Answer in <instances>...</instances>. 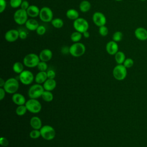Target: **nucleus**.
<instances>
[{"label": "nucleus", "mask_w": 147, "mask_h": 147, "mask_svg": "<svg viewBox=\"0 0 147 147\" xmlns=\"http://www.w3.org/2000/svg\"><path fill=\"white\" fill-rule=\"evenodd\" d=\"M40 61L39 56L33 53L26 55L23 59V64L28 68H34L37 67Z\"/></svg>", "instance_id": "obj_1"}, {"label": "nucleus", "mask_w": 147, "mask_h": 147, "mask_svg": "<svg viewBox=\"0 0 147 147\" xmlns=\"http://www.w3.org/2000/svg\"><path fill=\"white\" fill-rule=\"evenodd\" d=\"M85 52L86 47L82 42H74L69 47V53L74 57H80L84 54Z\"/></svg>", "instance_id": "obj_2"}, {"label": "nucleus", "mask_w": 147, "mask_h": 147, "mask_svg": "<svg viewBox=\"0 0 147 147\" xmlns=\"http://www.w3.org/2000/svg\"><path fill=\"white\" fill-rule=\"evenodd\" d=\"M3 88L7 93L14 94V93H16L19 88L18 81L14 78H9L5 81V83Z\"/></svg>", "instance_id": "obj_3"}, {"label": "nucleus", "mask_w": 147, "mask_h": 147, "mask_svg": "<svg viewBox=\"0 0 147 147\" xmlns=\"http://www.w3.org/2000/svg\"><path fill=\"white\" fill-rule=\"evenodd\" d=\"M41 133V136L45 140L50 141L52 140L56 136V131L55 129L48 125L42 126L40 129Z\"/></svg>", "instance_id": "obj_4"}, {"label": "nucleus", "mask_w": 147, "mask_h": 147, "mask_svg": "<svg viewBox=\"0 0 147 147\" xmlns=\"http://www.w3.org/2000/svg\"><path fill=\"white\" fill-rule=\"evenodd\" d=\"M44 90H45L41 84L37 83L32 85L29 88L28 94L30 99H37L41 97Z\"/></svg>", "instance_id": "obj_5"}, {"label": "nucleus", "mask_w": 147, "mask_h": 147, "mask_svg": "<svg viewBox=\"0 0 147 147\" xmlns=\"http://www.w3.org/2000/svg\"><path fill=\"white\" fill-rule=\"evenodd\" d=\"M113 77L117 80H123L127 76V68L123 64H117L113 70Z\"/></svg>", "instance_id": "obj_6"}, {"label": "nucleus", "mask_w": 147, "mask_h": 147, "mask_svg": "<svg viewBox=\"0 0 147 147\" xmlns=\"http://www.w3.org/2000/svg\"><path fill=\"white\" fill-rule=\"evenodd\" d=\"M28 17V15L27 14L26 10L22 9H19L17 10L13 15V18L14 21L15 22L19 25H22L24 24H25L26 22Z\"/></svg>", "instance_id": "obj_7"}, {"label": "nucleus", "mask_w": 147, "mask_h": 147, "mask_svg": "<svg viewBox=\"0 0 147 147\" xmlns=\"http://www.w3.org/2000/svg\"><path fill=\"white\" fill-rule=\"evenodd\" d=\"M73 26L76 31L83 33L84 32L88 30L89 24L86 19L82 17H79L74 21Z\"/></svg>", "instance_id": "obj_8"}, {"label": "nucleus", "mask_w": 147, "mask_h": 147, "mask_svg": "<svg viewBox=\"0 0 147 147\" xmlns=\"http://www.w3.org/2000/svg\"><path fill=\"white\" fill-rule=\"evenodd\" d=\"M25 106L28 111L32 113L36 114L40 112L41 110V105L37 99H29L26 102Z\"/></svg>", "instance_id": "obj_9"}, {"label": "nucleus", "mask_w": 147, "mask_h": 147, "mask_svg": "<svg viewBox=\"0 0 147 147\" xmlns=\"http://www.w3.org/2000/svg\"><path fill=\"white\" fill-rule=\"evenodd\" d=\"M53 14L51 9L49 7L44 6L40 9L39 14L40 19L44 22H51L53 19Z\"/></svg>", "instance_id": "obj_10"}, {"label": "nucleus", "mask_w": 147, "mask_h": 147, "mask_svg": "<svg viewBox=\"0 0 147 147\" xmlns=\"http://www.w3.org/2000/svg\"><path fill=\"white\" fill-rule=\"evenodd\" d=\"M19 79L24 85L30 84L34 79L33 73L28 70H24L19 75Z\"/></svg>", "instance_id": "obj_11"}, {"label": "nucleus", "mask_w": 147, "mask_h": 147, "mask_svg": "<svg viewBox=\"0 0 147 147\" xmlns=\"http://www.w3.org/2000/svg\"><path fill=\"white\" fill-rule=\"evenodd\" d=\"M92 21L95 25L98 27L105 25L106 23V17L104 14L101 12H95L92 15Z\"/></svg>", "instance_id": "obj_12"}, {"label": "nucleus", "mask_w": 147, "mask_h": 147, "mask_svg": "<svg viewBox=\"0 0 147 147\" xmlns=\"http://www.w3.org/2000/svg\"><path fill=\"white\" fill-rule=\"evenodd\" d=\"M19 38V31L16 29H10L5 34V40L9 42L16 41Z\"/></svg>", "instance_id": "obj_13"}, {"label": "nucleus", "mask_w": 147, "mask_h": 147, "mask_svg": "<svg viewBox=\"0 0 147 147\" xmlns=\"http://www.w3.org/2000/svg\"><path fill=\"white\" fill-rule=\"evenodd\" d=\"M106 50L110 55H115L118 51V45L117 42L112 40L109 41L106 45Z\"/></svg>", "instance_id": "obj_14"}, {"label": "nucleus", "mask_w": 147, "mask_h": 147, "mask_svg": "<svg viewBox=\"0 0 147 147\" xmlns=\"http://www.w3.org/2000/svg\"><path fill=\"white\" fill-rule=\"evenodd\" d=\"M135 37L140 41L147 40V30L143 27H138L134 30Z\"/></svg>", "instance_id": "obj_15"}, {"label": "nucleus", "mask_w": 147, "mask_h": 147, "mask_svg": "<svg viewBox=\"0 0 147 147\" xmlns=\"http://www.w3.org/2000/svg\"><path fill=\"white\" fill-rule=\"evenodd\" d=\"M38 56L40 61L47 62L51 60L53 56V53L49 49H44L40 52Z\"/></svg>", "instance_id": "obj_16"}, {"label": "nucleus", "mask_w": 147, "mask_h": 147, "mask_svg": "<svg viewBox=\"0 0 147 147\" xmlns=\"http://www.w3.org/2000/svg\"><path fill=\"white\" fill-rule=\"evenodd\" d=\"M11 99L13 103L17 105V106L25 105L26 102L25 96L22 94L20 93H17V92L13 94Z\"/></svg>", "instance_id": "obj_17"}, {"label": "nucleus", "mask_w": 147, "mask_h": 147, "mask_svg": "<svg viewBox=\"0 0 147 147\" xmlns=\"http://www.w3.org/2000/svg\"><path fill=\"white\" fill-rule=\"evenodd\" d=\"M40 9L37 6L34 5H30L29 7L26 10L27 14L28 16L31 18H36L37 16H39Z\"/></svg>", "instance_id": "obj_18"}, {"label": "nucleus", "mask_w": 147, "mask_h": 147, "mask_svg": "<svg viewBox=\"0 0 147 147\" xmlns=\"http://www.w3.org/2000/svg\"><path fill=\"white\" fill-rule=\"evenodd\" d=\"M25 25L26 29H28V30L31 31H34V30H36L38 26H39V24L38 21L32 18L27 20Z\"/></svg>", "instance_id": "obj_19"}, {"label": "nucleus", "mask_w": 147, "mask_h": 147, "mask_svg": "<svg viewBox=\"0 0 147 147\" xmlns=\"http://www.w3.org/2000/svg\"><path fill=\"white\" fill-rule=\"evenodd\" d=\"M30 125L33 129L37 130H40L42 126L41 119L37 116H34L31 118L30 120Z\"/></svg>", "instance_id": "obj_20"}, {"label": "nucleus", "mask_w": 147, "mask_h": 147, "mask_svg": "<svg viewBox=\"0 0 147 147\" xmlns=\"http://www.w3.org/2000/svg\"><path fill=\"white\" fill-rule=\"evenodd\" d=\"M42 86L45 90L52 91L56 87V82L53 79H48L43 83Z\"/></svg>", "instance_id": "obj_21"}, {"label": "nucleus", "mask_w": 147, "mask_h": 147, "mask_svg": "<svg viewBox=\"0 0 147 147\" xmlns=\"http://www.w3.org/2000/svg\"><path fill=\"white\" fill-rule=\"evenodd\" d=\"M48 79L46 71H39L34 77V80L37 84H41Z\"/></svg>", "instance_id": "obj_22"}, {"label": "nucleus", "mask_w": 147, "mask_h": 147, "mask_svg": "<svg viewBox=\"0 0 147 147\" xmlns=\"http://www.w3.org/2000/svg\"><path fill=\"white\" fill-rule=\"evenodd\" d=\"M67 17L71 20H75L79 17V14L78 10L75 9H69L66 12Z\"/></svg>", "instance_id": "obj_23"}, {"label": "nucleus", "mask_w": 147, "mask_h": 147, "mask_svg": "<svg viewBox=\"0 0 147 147\" xmlns=\"http://www.w3.org/2000/svg\"><path fill=\"white\" fill-rule=\"evenodd\" d=\"M91 7L90 2L87 0L82 1L79 4V9L83 13L88 11Z\"/></svg>", "instance_id": "obj_24"}, {"label": "nucleus", "mask_w": 147, "mask_h": 147, "mask_svg": "<svg viewBox=\"0 0 147 147\" xmlns=\"http://www.w3.org/2000/svg\"><path fill=\"white\" fill-rule=\"evenodd\" d=\"M114 56H115L114 58L116 63L118 64H123L124 61L126 59V56L125 53L122 51H118Z\"/></svg>", "instance_id": "obj_25"}, {"label": "nucleus", "mask_w": 147, "mask_h": 147, "mask_svg": "<svg viewBox=\"0 0 147 147\" xmlns=\"http://www.w3.org/2000/svg\"><path fill=\"white\" fill-rule=\"evenodd\" d=\"M24 64L20 62L17 61L14 63L13 65V71L18 74H20L24 71Z\"/></svg>", "instance_id": "obj_26"}, {"label": "nucleus", "mask_w": 147, "mask_h": 147, "mask_svg": "<svg viewBox=\"0 0 147 147\" xmlns=\"http://www.w3.org/2000/svg\"><path fill=\"white\" fill-rule=\"evenodd\" d=\"M41 98L44 101L49 102L52 101V100L53 99V95L51 91L44 90L41 95Z\"/></svg>", "instance_id": "obj_27"}, {"label": "nucleus", "mask_w": 147, "mask_h": 147, "mask_svg": "<svg viewBox=\"0 0 147 147\" xmlns=\"http://www.w3.org/2000/svg\"><path fill=\"white\" fill-rule=\"evenodd\" d=\"M51 22L52 25L56 29L61 28L64 25V22H63V20L60 18H53Z\"/></svg>", "instance_id": "obj_28"}, {"label": "nucleus", "mask_w": 147, "mask_h": 147, "mask_svg": "<svg viewBox=\"0 0 147 147\" xmlns=\"http://www.w3.org/2000/svg\"><path fill=\"white\" fill-rule=\"evenodd\" d=\"M82 33L78 31L74 32L71 34V40L73 42H78L81 40L82 37Z\"/></svg>", "instance_id": "obj_29"}, {"label": "nucleus", "mask_w": 147, "mask_h": 147, "mask_svg": "<svg viewBox=\"0 0 147 147\" xmlns=\"http://www.w3.org/2000/svg\"><path fill=\"white\" fill-rule=\"evenodd\" d=\"M28 111L25 105L18 106L16 109V113L18 116H22L25 115Z\"/></svg>", "instance_id": "obj_30"}, {"label": "nucleus", "mask_w": 147, "mask_h": 147, "mask_svg": "<svg viewBox=\"0 0 147 147\" xmlns=\"http://www.w3.org/2000/svg\"><path fill=\"white\" fill-rule=\"evenodd\" d=\"M123 38V34L121 31H116L113 35V40L115 42H119Z\"/></svg>", "instance_id": "obj_31"}, {"label": "nucleus", "mask_w": 147, "mask_h": 147, "mask_svg": "<svg viewBox=\"0 0 147 147\" xmlns=\"http://www.w3.org/2000/svg\"><path fill=\"white\" fill-rule=\"evenodd\" d=\"M29 136L32 139H37L39 138L41 136L40 130L37 129L32 130L29 133Z\"/></svg>", "instance_id": "obj_32"}, {"label": "nucleus", "mask_w": 147, "mask_h": 147, "mask_svg": "<svg viewBox=\"0 0 147 147\" xmlns=\"http://www.w3.org/2000/svg\"><path fill=\"white\" fill-rule=\"evenodd\" d=\"M108 33H109V29L106 26L103 25L99 27V33L100 36L105 37L107 35Z\"/></svg>", "instance_id": "obj_33"}, {"label": "nucleus", "mask_w": 147, "mask_h": 147, "mask_svg": "<svg viewBox=\"0 0 147 147\" xmlns=\"http://www.w3.org/2000/svg\"><path fill=\"white\" fill-rule=\"evenodd\" d=\"M38 69L40 71H46L48 69V65L47 62L40 61L37 66Z\"/></svg>", "instance_id": "obj_34"}, {"label": "nucleus", "mask_w": 147, "mask_h": 147, "mask_svg": "<svg viewBox=\"0 0 147 147\" xmlns=\"http://www.w3.org/2000/svg\"><path fill=\"white\" fill-rule=\"evenodd\" d=\"M23 0H10V5L13 8H18L21 6Z\"/></svg>", "instance_id": "obj_35"}, {"label": "nucleus", "mask_w": 147, "mask_h": 147, "mask_svg": "<svg viewBox=\"0 0 147 147\" xmlns=\"http://www.w3.org/2000/svg\"><path fill=\"white\" fill-rule=\"evenodd\" d=\"M123 65L126 68H130L134 65V61L131 58H126L125 60L124 61Z\"/></svg>", "instance_id": "obj_36"}, {"label": "nucleus", "mask_w": 147, "mask_h": 147, "mask_svg": "<svg viewBox=\"0 0 147 147\" xmlns=\"http://www.w3.org/2000/svg\"><path fill=\"white\" fill-rule=\"evenodd\" d=\"M36 33L40 36H42L43 34H44L46 32V28L45 27L41 25H39L37 28V29L36 30Z\"/></svg>", "instance_id": "obj_37"}, {"label": "nucleus", "mask_w": 147, "mask_h": 147, "mask_svg": "<svg viewBox=\"0 0 147 147\" xmlns=\"http://www.w3.org/2000/svg\"><path fill=\"white\" fill-rule=\"evenodd\" d=\"M48 79H55L56 77V73L54 70L53 69H49L47 71Z\"/></svg>", "instance_id": "obj_38"}, {"label": "nucleus", "mask_w": 147, "mask_h": 147, "mask_svg": "<svg viewBox=\"0 0 147 147\" xmlns=\"http://www.w3.org/2000/svg\"><path fill=\"white\" fill-rule=\"evenodd\" d=\"M6 7V2L5 0H0V13H3Z\"/></svg>", "instance_id": "obj_39"}, {"label": "nucleus", "mask_w": 147, "mask_h": 147, "mask_svg": "<svg viewBox=\"0 0 147 147\" xmlns=\"http://www.w3.org/2000/svg\"><path fill=\"white\" fill-rule=\"evenodd\" d=\"M0 144L3 146H8L9 142L6 138L2 137L0 138Z\"/></svg>", "instance_id": "obj_40"}, {"label": "nucleus", "mask_w": 147, "mask_h": 147, "mask_svg": "<svg viewBox=\"0 0 147 147\" xmlns=\"http://www.w3.org/2000/svg\"><path fill=\"white\" fill-rule=\"evenodd\" d=\"M29 3L27 1H22V3L21 5V9H24V10H26L28 9V8L29 7Z\"/></svg>", "instance_id": "obj_41"}, {"label": "nucleus", "mask_w": 147, "mask_h": 147, "mask_svg": "<svg viewBox=\"0 0 147 147\" xmlns=\"http://www.w3.org/2000/svg\"><path fill=\"white\" fill-rule=\"evenodd\" d=\"M27 33L24 31V30H20L19 31V38L22 39V40H24L25 38H26L27 37Z\"/></svg>", "instance_id": "obj_42"}, {"label": "nucleus", "mask_w": 147, "mask_h": 147, "mask_svg": "<svg viewBox=\"0 0 147 147\" xmlns=\"http://www.w3.org/2000/svg\"><path fill=\"white\" fill-rule=\"evenodd\" d=\"M61 52L64 55H67L69 53V47L67 46H63L61 49Z\"/></svg>", "instance_id": "obj_43"}, {"label": "nucleus", "mask_w": 147, "mask_h": 147, "mask_svg": "<svg viewBox=\"0 0 147 147\" xmlns=\"http://www.w3.org/2000/svg\"><path fill=\"white\" fill-rule=\"evenodd\" d=\"M6 92L5 91V89L3 87L0 88V100H2L4 99Z\"/></svg>", "instance_id": "obj_44"}, {"label": "nucleus", "mask_w": 147, "mask_h": 147, "mask_svg": "<svg viewBox=\"0 0 147 147\" xmlns=\"http://www.w3.org/2000/svg\"><path fill=\"white\" fill-rule=\"evenodd\" d=\"M83 34V37H84V38H89V37H90V33L88 32V30L87 31H86V32H84L83 33H82Z\"/></svg>", "instance_id": "obj_45"}, {"label": "nucleus", "mask_w": 147, "mask_h": 147, "mask_svg": "<svg viewBox=\"0 0 147 147\" xmlns=\"http://www.w3.org/2000/svg\"><path fill=\"white\" fill-rule=\"evenodd\" d=\"M5 80L2 78H1L0 79V87H3V86L5 85Z\"/></svg>", "instance_id": "obj_46"}, {"label": "nucleus", "mask_w": 147, "mask_h": 147, "mask_svg": "<svg viewBox=\"0 0 147 147\" xmlns=\"http://www.w3.org/2000/svg\"><path fill=\"white\" fill-rule=\"evenodd\" d=\"M114 1H122L123 0H114Z\"/></svg>", "instance_id": "obj_47"}, {"label": "nucleus", "mask_w": 147, "mask_h": 147, "mask_svg": "<svg viewBox=\"0 0 147 147\" xmlns=\"http://www.w3.org/2000/svg\"><path fill=\"white\" fill-rule=\"evenodd\" d=\"M140 1H145L146 0H140Z\"/></svg>", "instance_id": "obj_48"}]
</instances>
